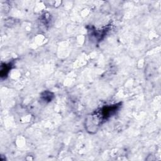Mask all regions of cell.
<instances>
[{"instance_id": "obj_1", "label": "cell", "mask_w": 161, "mask_h": 161, "mask_svg": "<svg viewBox=\"0 0 161 161\" xmlns=\"http://www.w3.org/2000/svg\"><path fill=\"white\" fill-rule=\"evenodd\" d=\"M120 105V103H119L104 106L98 110L95 111L92 114H91V118L87 120V122H91V125H89L91 126V130H94L95 128H96L97 126H99L114 114L119 109Z\"/></svg>"}, {"instance_id": "obj_2", "label": "cell", "mask_w": 161, "mask_h": 161, "mask_svg": "<svg viewBox=\"0 0 161 161\" xmlns=\"http://www.w3.org/2000/svg\"><path fill=\"white\" fill-rule=\"evenodd\" d=\"M9 65H11V64H4V66L2 65L1 66V77L3 76H5L7 75L9 70Z\"/></svg>"}]
</instances>
